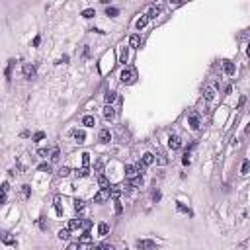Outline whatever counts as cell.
Wrapping results in <instances>:
<instances>
[{
  "mask_svg": "<svg viewBox=\"0 0 250 250\" xmlns=\"http://www.w3.org/2000/svg\"><path fill=\"white\" fill-rule=\"evenodd\" d=\"M108 233H109V225H108V223H100V225H98V235L106 236Z\"/></svg>",
  "mask_w": 250,
  "mask_h": 250,
  "instance_id": "22",
  "label": "cell"
},
{
  "mask_svg": "<svg viewBox=\"0 0 250 250\" xmlns=\"http://www.w3.org/2000/svg\"><path fill=\"white\" fill-rule=\"evenodd\" d=\"M106 16H109V18H115V16H119V10H117V8H106Z\"/></svg>",
  "mask_w": 250,
  "mask_h": 250,
  "instance_id": "27",
  "label": "cell"
},
{
  "mask_svg": "<svg viewBox=\"0 0 250 250\" xmlns=\"http://www.w3.org/2000/svg\"><path fill=\"white\" fill-rule=\"evenodd\" d=\"M109 195H112V194H109V188H108V190H100L98 194L94 195V203H104V201H108Z\"/></svg>",
  "mask_w": 250,
  "mask_h": 250,
  "instance_id": "5",
  "label": "cell"
},
{
  "mask_svg": "<svg viewBox=\"0 0 250 250\" xmlns=\"http://www.w3.org/2000/svg\"><path fill=\"white\" fill-rule=\"evenodd\" d=\"M246 55H248V57H250V47H248V49H246Z\"/></svg>",
  "mask_w": 250,
  "mask_h": 250,
  "instance_id": "53",
  "label": "cell"
},
{
  "mask_svg": "<svg viewBox=\"0 0 250 250\" xmlns=\"http://www.w3.org/2000/svg\"><path fill=\"white\" fill-rule=\"evenodd\" d=\"M86 250H100V246H96V244H88V246H86Z\"/></svg>",
  "mask_w": 250,
  "mask_h": 250,
  "instance_id": "47",
  "label": "cell"
},
{
  "mask_svg": "<svg viewBox=\"0 0 250 250\" xmlns=\"http://www.w3.org/2000/svg\"><path fill=\"white\" fill-rule=\"evenodd\" d=\"M244 102H246V96H242V98L238 100V108H242V106H244Z\"/></svg>",
  "mask_w": 250,
  "mask_h": 250,
  "instance_id": "49",
  "label": "cell"
},
{
  "mask_svg": "<svg viewBox=\"0 0 250 250\" xmlns=\"http://www.w3.org/2000/svg\"><path fill=\"white\" fill-rule=\"evenodd\" d=\"M37 168L41 170V172H47V174H49V172H51V164H49V162H43V164H39Z\"/></svg>",
  "mask_w": 250,
  "mask_h": 250,
  "instance_id": "34",
  "label": "cell"
},
{
  "mask_svg": "<svg viewBox=\"0 0 250 250\" xmlns=\"http://www.w3.org/2000/svg\"><path fill=\"white\" fill-rule=\"evenodd\" d=\"M82 16H84V18L88 20V18H94V16H96V12H94V10H92V8H86L84 12H82Z\"/></svg>",
  "mask_w": 250,
  "mask_h": 250,
  "instance_id": "33",
  "label": "cell"
},
{
  "mask_svg": "<svg viewBox=\"0 0 250 250\" xmlns=\"http://www.w3.org/2000/svg\"><path fill=\"white\" fill-rule=\"evenodd\" d=\"M109 141H112L109 129H102V131H100V143H109Z\"/></svg>",
  "mask_w": 250,
  "mask_h": 250,
  "instance_id": "15",
  "label": "cell"
},
{
  "mask_svg": "<svg viewBox=\"0 0 250 250\" xmlns=\"http://www.w3.org/2000/svg\"><path fill=\"white\" fill-rule=\"evenodd\" d=\"M139 45H141V37H139V33H133L131 37H129V47L137 49Z\"/></svg>",
  "mask_w": 250,
  "mask_h": 250,
  "instance_id": "14",
  "label": "cell"
},
{
  "mask_svg": "<svg viewBox=\"0 0 250 250\" xmlns=\"http://www.w3.org/2000/svg\"><path fill=\"white\" fill-rule=\"evenodd\" d=\"M100 250H115V248H113V244H108V242H104V244H100Z\"/></svg>",
  "mask_w": 250,
  "mask_h": 250,
  "instance_id": "43",
  "label": "cell"
},
{
  "mask_svg": "<svg viewBox=\"0 0 250 250\" xmlns=\"http://www.w3.org/2000/svg\"><path fill=\"white\" fill-rule=\"evenodd\" d=\"M59 238H61V241H69V238H71V229H61V231H59Z\"/></svg>",
  "mask_w": 250,
  "mask_h": 250,
  "instance_id": "25",
  "label": "cell"
},
{
  "mask_svg": "<svg viewBox=\"0 0 250 250\" xmlns=\"http://www.w3.org/2000/svg\"><path fill=\"white\" fill-rule=\"evenodd\" d=\"M115 98H117V94H115V92H108V94H106V104L112 106V102H113Z\"/></svg>",
  "mask_w": 250,
  "mask_h": 250,
  "instance_id": "29",
  "label": "cell"
},
{
  "mask_svg": "<svg viewBox=\"0 0 250 250\" xmlns=\"http://www.w3.org/2000/svg\"><path fill=\"white\" fill-rule=\"evenodd\" d=\"M92 227V221H88V219H84V229H90Z\"/></svg>",
  "mask_w": 250,
  "mask_h": 250,
  "instance_id": "50",
  "label": "cell"
},
{
  "mask_svg": "<svg viewBox=\"0 0 250 250\" xmlns=\"http://www.w3.org/2000/svg\"><path fill=\"white\" fill-rule=\"evenodd\" d=\"M152 199H155V201H158V199H160V192H155V194H152Z\"/></svg>",
  "mask_w": 250,
  "mask_h": 250,
  "instance_id": "48",
  "label": "cell"
},
{
  "mask_svg": "<svg viewBox=\"0 0 250 250\" xmlns=\"http://www.w3.org/2000/svg\"><path fill=\"white\" fill-rule=\"evenodd\" d=\"M2 242H4V244H10V246H16V244H18L16 238H12L8 233H2Z\"/></svg>",
  "mask_w": 250,
  "mask_h": 250,
  "instance_id": "21",
  "label": "cell"
},
{
  "mask_svg": "<svg viewBox=\"0 0 250 250\" xmlns=\"http://www.w3.org/2000/svg\"><path fill=\"white\" fill-rule=\"evenodd\" d=\"M135 78H137V71H135L133 66L123 69V72L119 74V80H121L123 84H133V82H135Z\"/></svg>",
  "mask_w": 250,
  "mask_h": 250,
  "instance_id": "1",
  "label": "cell"
},
{
  "mask_svg": "<svg viewBox=\"0 0 250 250\" xmlns=\"http://www.w3.org/2000/svg\"><path fill=\"white\" fill-rule=\"evenodd\" d=\"M125 176H127L129 180H133V178H137V176H141V174H139L137 166H131V164H127V166H125Z\"/></svg>",
  "mask_w": 250,
  "mask_h": 250,
  "instance_id": "9",
  "label": "cell"
},
{
  "mask_svg": "<svg viewBox=\"0 0 250 250\" xmlns=\"http://www.w3.org/2000/svg\"><path fill=\"white\" fill-rule=\"evenodd\" d=\"M98 184H100V188H102V190H108L109 188V180L106 178L104 174H98Z\"/></svg>",
  "mask_w": 250,
  "mask_h": 250,
  "instance_id": "16",
  "label": "cell"
},
{
  "mask_svg": "<svg viewBox=\"0 0 250 250\" xmlns=\"http://www.w3.org/2000/svg\"><path fill=\"white\" fill-rule=\"evenodd\" d=\"M115 213H117V215H121V213H123V205H121L119 199H115Z\"/></svg>",
  "mask_w": 250,
  "mask_h": 250,
  "instance_id": "38",
  "label": "cell"
},
{
  "mask_svg": "<svg viewBox=\"0 0 250 250\" xmlns=\"http://www.w3.org/2000/svg\"><path fill=\"white\" fill-rule=\"evenodd\" d=\"M90 241H92V236H90V233L86 231L84 235L80 236V242H82V244H90Z\"/></svg>",
  "mask_w": 250,
  "mask_h": 250,
  "instance_id": "31",
  "label": "cell"
},
{
  "mask_svg": "<svg viewBox=\"0 0 250 250\" xmlns=\"http://www.w3.org/2000/svg\"><path fill=\"white\" fill-rule=\"evenodd\" d=\"M104 117L108 119V121H112V119L115 117V109H113V106H109V104L104 106Z\"/></svg>",
  "mask_w": 250,
  "mask_h": 250,
  "instance_id": "11",
  "label": "cell"
},
{
  "mask_svg": "<svg viewBox=\"0 0 250 250\" xmlns=\"http://www.w3.org/2000/svg\"><path fill=\"white\" fill-rule=\"evenodd\" d=\"M203 98L207 100V102H211V100L215 98V88H213V86H205V90H203Z\"/></svg>",
  "mask_w": 250,
  "mask_h": 250,
  "instance_id": "13",
  "label": "cell"
},
{
  "mask_svg": "<svg viewBox=\"0 0 250 250\" xmlns=\"http://www.w3.org/2000/svg\"><path fill=\"white\" fill-rule=\"evenodd\" d=\"M22 72H24V78H26V80H31V78H35V66L29 65V63H26V65L22 66Z\"/></svg>",
  "mask_w": 250,
  "mask_h": 250,
  "instance_id": "4",
  "label": "cell"
},
{
  "mask_svg": "<svg viewBox=\"0 0 250 250\" xmlns=\"http://www.w3.org/2000/svg\"><path fill=\"white\" fill-rule=\"evenodd\" d=\"M152 162H155V155H152V152H145V155H143V164L151 166Z\"/></svg>",
  "mask_w": 250,
  "mask_h": 250,
  "instance_id": "19",
  "label": "cell"
},
{
  "mask_svg": "<svg viewBox=\"0 0 250 250\" xmlns=\"http://www.w3.org/2000/svg\"><path fill=\"white\" fill-rule=\"evenodd\" d=\"M55 209L59 215H63V207H61V198H55Z\"/></svg>",
  "mask_w": 250,
  "mask_h": 250,
  "instance_id": "36",
  "label": "cell"
},
{
  "mask_svg": "<svg viewBox=\"0 0 250 250\" xmlns=\"http://www.w3.org/2000/svg\"><path fill=\"white\" fill-rule=\"evenodd\" d=\"M43 137H45V133H43V131H37V133H35V135H33V141L37 143V141H41Z\"/></svg>",
  "mask_w": 250,
  "mask_h": 250,
  "instance_id": "41",
  "label": "cell"
},
{
  "mask_svg": "<svg viewBox=\"0 0 250 250\" xmlns=\"http://www.w3.org/2000/svg\"><path fill=\"white\" fill-rule=\"evenodd\" d=\"M182 162H184V164H190V156H188V155H186V156H184V158H182Z\"/></svg>",
  "mask_w": 250,
  "mask_h": 250,
  "instance_id": "51",
  "label": "cell"
},
{
  "mask_svg": "<svg viewBox=\"0 0 250 250\" xmlns=\"http://www.w3.org/2000/svg\"><path fill=\"white\" fill-rule=\"evenodd\" d=\"M248 170H250V160H244V162H242L241 172H242V174H248Z\"/></svg>",
  "mask_w": 250,
  "mask_h": 250,
  "instance_id": "37",
  "label": "cell"
},
{
  "mask_svg": "<svg viewBox=\"0 0 250 250\" xmlns=\"http://www.w3.org/2000/svg\"><path fill=\"white\" fill-rule=\"evenodd\" d=\"M66 229H71V231H76V229H84V219H71Z\"/></svg>",
  "mask_w": 250,
  "mask_h": 250,
  "instance_id": "8",
  "label": "cell"
},
{
  "mask_svg": "<svg viewBox=\"0 0 250 250\" xmlns=\"http://www.w3.org/2000/svg\"><path fill=\"white\" fill-rule=\"evenodd\" d=\"M102 168H104V160H102V158H98V160H96V164H94V170L98 172V174H102Z\"/></svg>",
  "mask_w": 250,
  "mask_h": 250,
  "instance_id": "30",
  "label": "cell"
},
{
  "mask_svg": "<svg viewBox=\"0 0 250 250\" xmlns=\"http://www.w3.org/2000/svg\"><path fill=\"white\" fill-rule=\"evenodd\" d=\"M72 139H74L76 143H84V139H86V133L82 131V129H72Z\"/></svg>",
  "mask_w": 250,
  "mask_h": 250,
  "instance_id": "10",
  "label": "cell"
},
{
  "mask_svg": "<svg viewBox=\"0 0 250 250\" xmlns=\"http://www.w3.org/2000/svg\"><path fill=\"white\" fill-rule=\"evenodd\" d=\"M88 174H90V172H88V168H86V166L74 170V176H76V178H88Z\"/></svg>",
  "mask_w": 250,
  "mask_h": 250,
  "instance_id": "20",
  "label": "cell"
},
{
  "mask_svg": "<svg viewBox=\"0 0 250 250\" xmlns=\"http://www.w3.org/2000/svg\"><path fill=\"white\" fill-rule=\"evenodd\" d=\"M82 164L88 168V164H90V155H88V152H84V155H82Z\"/></svg>",
  "mask_w": 250,
  "mask_h": 250,
  "instance_id": "40",
  "label": "cell"
},
{
  "mask_svg": "<svg viewBox=\"0 0 250 250\" xmlns=\"http://www.w3.org/2000/svg\"><path fill=\"white\" fill-rule=\"evenodd\" d=\"M127 59H129V47H123V49H121V55H119V63H121V65H125V63H127Z\"/></svg>",
  "mask_w": 250,
  "mask_h": 250,
  "instance_id": "24",
  "label": "cell"
},
{
  "mask_svg": "<svg viewBox=\"0 0 250 250\" xmlns=\"http://www.w3.org/2000/svg\"><path fill=\"white\" fill-rule=\"evenodd\" d=\"M66 250H80V244H69Z\"/></svg>",
  "mask_w": 250,
  "mask_h": 250,
  "instance_id": "46",
  "label": "cell"
},
{
  "mask_svg": "<svg viewBox=\"0 0 250 250\" xmlns=\"http://www.w3.org/2000/svg\"><path fill=\"white\" fill-rule=\"evenodd\" d=\"M137 248L139 250H156V242L149 241V238H141V241H137Z\"/></svg>",
  "mask_w": 250,
  "mask_h": 250,
  "instance_id": "2",
  "label": "cell"
},
{
  "mask_svg": "<svg viewBox=\"0 0 250 250\" xmlns=\"http://www.w3.org/2000/svg\"><path fill=\"white\" fill-rule=\"evenodd\" d=\"M137 170H139V174H145V172H147V166L145 164H143V162H139V164H137Z\"/></svg>",
  "mask_w": 250,
  "mask_h": 250,
  "instance_id": "42",
  "label": "cell"
},
{
  "mask_svg": "<svg viewBox=\"0 0 250 250\" xmlns=\"http://www.w3.org/2000/svg\"><path fill=\"white\" fill-rule=\"evenodd\" d=\"M74 209L76 211H84V201L82 199H74Z\"/></svg>",
  "mask_w": 250,
  "mask_h": 250,
  "instance_id": "32",
  "label": "cell"
},
{
  "mask_svg": "<svg viewBox=\"0 0 250 250\" xmlns=\"http://www.w3.org/2000/svg\"><path fill=\"white\" fill-rule=\"evenodd\" d=\"M147 24H149V16H147V14H145V16H141V18H139V20H137V24H135V28H137V29H139V31H141V29H143V28H145V26H147Z\"/></svg>",
  "mask_w": 250,
  "mask_h": 250,
  "instance_id": "17",
  "label": "cell"
},
{
  "mask_svg": "<svg viewBox=\"0 0 250 250\" xmlns=\"http://www.w3.org/2000/svg\"><path fill=\"white\" fill-rule=\"evenodd\" d=\"M223 71H225L227 76H235V65L231 61H225L223 63Z\"/></svg>",
  "mask_w": 250,
  "mask_h": 250,
  "instance_id": "12",
  "label": "cell"
},
{
  "mask_svg": "<svg viewBox=\"0 0 250 250\" xmlns=\"http://www.w3.org/2000/svg\"><path fill=\"white\" fill-rule=\"evenodd\" d=\"M82 125H86V127H94V125H96L94 115H84V117H82Z\"/></svg>",
  "mask_w": 250,
  "mask_h": 250,
  "instance_id": "18",
  "label": "cell"
},
{
  "mask_svg": "<svg viewBox=\"0 0 250 250\" xmlns=\"http://www.w3.org/2000/svg\"><path fill=\"white\" fill-rule=\"evenodd\" d=\"M244 133H246V135H250V125H248V127L244 129Z\"/></svg>",
  "mask_w": 250,
  "mask_h": 250,
  "instance_id": "52",
  "label": "cell"
},
{
  "mask_svg": "<svg viewBox=\"0 0 250 250\" xmlns=\"http://www.w3.org/2000/svg\"><path fill=\"white\" fill-rule=\"evenodd\" d=\"M109 194H112V198H115V199H117L119 195L123 194V190L119 188V186H109Z\"/></svg>",
  "mask_w": 250,
  "mask_h": 250,
  "instance_id": "23",
  "label": "cell"
},
{
  "mask_svg": "<svg viewBox=\"0 0 250 250\" xmlns=\"http://www.w3.org/2000/svg\"><path fill=\"white\" fill-rule=\"evenodd\" d=\"M188 123L192 129H199V125H201V119H199V113L198 112H190L188 115Z\"/></svg>",
  "mask_w": 250,
  "mask_h": 250,
  "instance_id": "3",
  "label": "cell"
},
{
  "mask_svg": "<svg viewBox=\"0 0 250 250\" xmlns=\"http://www.w3.org/2000/svg\"><path fill=\"white\" fill-rule=\"evenodd\" d=\"M37 155H39V156H43V158H47V156H51V152H49L47 149H39Z\"/></svg>",
  "mask_w": 250,
  "mask_h": 250,
  "instance_id": "39",
  "label": "cell"
},
{
  "mask_svg": "<svg viewBox=\"0 0 250 250\" xmlns=\"http://www.w3.org/2000/svg\"><path fill=\"white\" fill-rule=\"evenodd\" d=\"M162 10H164V8H162V4H158V6H151V10H149V14H147V16H149V20H155L156 18V16H160L162 14Z\"/></svg>",
  "mask_w": 250,
  "mask_h": 250,
  "instance_id": "7",
  "label": "cell"
},
{
  "mask_svg": "<svg viewBox=\"0 0 250 250\" xmlns=\"http://www.w3.org/2000/svg\"><path fill=\"white\" fill-rule=\"evenodd\" d=\"M29 195H31V188H29V186H22V198L28 199Z\"/></svg>",
  "mask_w": 250,
  "mask_h": 250,
  "instance_id": "28",
  "label": "cell"
},
{
  "mask_svg": "<svg viewBox=\"0 0 250 250\" xmlns=\"http://www.w3.org/2000/svg\"><path fill=\"white\" fill-rule=\"evenodd\" d=\"M39 227H41L43 231H47V223H45V217H41V219H39Z\"/></svg>",
  "mask_w": 250,
  "mask_h": 250,
  "instance_id": "45",
  "label": "cell"
},
{
  "mask_svg": "<svg viewBox=\"0 0 250 250\" xmlns=\"http://www.w3.org/2000/svg\"><path fill=\"white\" fill-rule=\"evenodd\" d=\"M178 209H180V211H182V213H188V215H192V211H190L188 207H184L182 203H178Z\"/></svg>",
  "mask_w": 250,
  "mask_h": 250,
  "instance_id": "44",
  "label": "cell"
},
{
  "mask_svg": "<svg viewBox=\"0 0 250 250\" xmlns=\"http://www.w3.org/2000/svg\"><path fill=\"white\" fill-rule=\"evenodd\" d=\"M69 174H71V168H66V166H63V168L59 170V176H61V178H66Z\"/></svg>",
  "mask_w": 250,
  "mask_h": 250,
  "instance_id": "35",
  "label": "cell"
},
{
  "mask_svg": "<svg viewBox=\"0 0 250 250\" xmlns=\"http://www.w3.org/2000/svg\"><path fill=\"white\" fill-rule=\"evenodd\" d=\"M168 147L172 149V151H178L180 147H182V139H180L178 135H170L168 137Z\"/></svg>",
  "mask_w": 250,
  "mask_h": 250,
  "instance_id": "6",
  "label": "cell"
},
{
  "mask_svg": "<svg viewBox=\"0 0 250 250\" xmlns=\"http://www.w3.org/2000/svg\"><path fill=\"white\" fill-rule=\"evenodd\" d=\"M59 158H61V151H59V149H53L51 151V162H59Z\"/></svg>",
  "mask_w": 250,
  "mask_h": 250,
  "instance_id": "26",
  "label": "cell"
}]
</instances>
